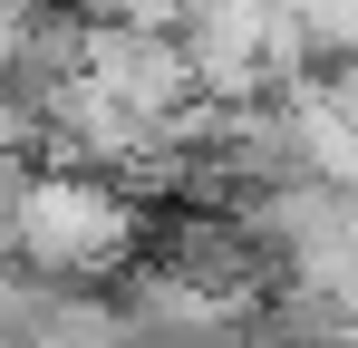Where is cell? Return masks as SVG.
Wrapping results in <instances>:
<instances>
[{
	"label": "cell",
	"mask_w": 358,
	"mask_h": 348,
	"mask_svg": "<svg viewBox=\"0 0 358 348\" xmlns=\"http://www.w3.org/2000/svg\"><path fill=\"white\" fill-rule=\"evenodd\" d=\"M39 10H49V0H0V68H10L20 49H29V29H39Z\"/></svg>",
	"instance_id": "2"
},
{
	"label": "cell",
	"mask_w": 358,
	"mask_h": 348,
	"mask_svg": "<svg viewBox=\"0 0 358 348\" xmlns=\"http://www.w3.org/2000/svg\"><path fill=\"white\" fill-rule=\"evenodd\" d=\"M20 261V174H0V271Z\"/></svg>",
	"instance_id": "3"
},
{
	"label": "cell",
	"mask_w": 358,
	"mask_h": 348,
	"mask_svg": "<svg viewBox=\"0 0 358 348\" xmlns=\"http://www.w3.org/2000/svg\"><path fill=\"white\" fill-rule=\"evenodd\" d=\"M136 252H155V232L136 213L126 174H97V165H29L20 174V261L39 281H126Z\"/></svg>",
	"instance_id": "1"
}]
</instances>
